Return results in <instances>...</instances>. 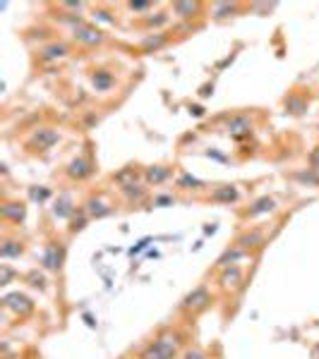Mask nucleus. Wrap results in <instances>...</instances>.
<instances>
[{
  "label": "nucleus",
  "instance_id": "obj_1",
  "mask_svg": "<svg viewBox=\"0 0 319 359\" xmlns=\"http://www.w3.org/2000/svg\"><path fill=\"white\" fill-rule=\"evenodd\" d=\"M176 338L170 340V338H159L156 343L149 347V350L144 352L142 359H173L176 354Z\"/></svg>",
  "mask_w": 319,
  "mask_h": 359
},
{
  "label": "nucleus",
  "instance_id": "obj_2",
  "mask_svg": "<svg viewBox=\"0 0 319 359\" xmlns=\"http://www.w3.org/2000/svg\"><path fill=\"white\" fill-rule=\"evenodd\" d=\"M207 302H209V292L204 287H197V290L185 299V307H187V309H202V307H207Z\"/></svg>",
  "mask_w": 319,
  "mask_h": 359
},
{
  "label": "nucleus",
  "instance_id": "obj_3",
  "mask_svg": "<svg viewBox=\"0 0 319 359\" xmlns=\"http://www.w3.org/2000/svg\"><path fill=\"white\" fill-rule=\"evenodd\" d=\"M89 173V168H87V163L84 160H75L70 165V175H77V177H82V175H87Z\"/></svg>",
  "mask_w": 319,
  "mask_h": 359
},
{
  "label": "nucleus",
  "instance_id": "obj_4",
  "mask_svg": "<svg viewBox=\"0 0 319 359\" xmlns=\"http://www.w3.org/2000/svg\"><path fill=\"white\" fill-rule=\"evenodd\" d=\"M238 280H240V271L238 268H233L231 273H226L224 275V287H235L238 285Z\"/></svg>",
  "mask_w": 319,
  "mask_h": 359
},
{
  "label": "nucleus",
  "instance_id": "obj_5",
  "mask_svg": "<svg viewBox=\"0 0 319 359\" xmlns=\"http://www.w3.org/2000/svg\"><path fill=\"white\" fill-rule=\"evenodd\" d=\"M272 208H274V201L272 199H262L259 204H257V208H252V211H250V215L264 213V211H272Z\"/></svg>",
  "mask_w": 319,
  "mask_h": 359
},
{
  "label": "nucleus",
  "instance_id": "obj_6",
  "mask_svg": "<svg viewBox=\"0 0 319 359\" xmlns=\"http://www.w3.org/2000/svg\"><path fill=\"white\" fill-rule=\"evenodd\" d=\"M216 199H224V201H231V199H235V197H238V191L233 189V187H226V189H218L214 194Z\"/></svg>",
  "mask_w": 319,
  "mask_h": 359
},
{
  "label": "nucleus",
  "instance_id": "obj_7",
  "mask_svg": "<svg viewBox=\"0 0 319 359\" xmlns=\"http://www.w3.org/2000/svg\"><path fill=\"white\" fill-rule=\"evenodd\" d=\"M63 56H65V46L48 48V50H46V58H63Z\"/></svg>",
  "mask_w": 319,
  "mask_h": 359
},
{
  "label": "nucleus",
  "instance_id": "obj_8",
  "mask_svg": "<svg viewBox=\"0 0 319 359\" xmlns=\"http://www.w3.org/2000/svg\"><path fill=\"white\" fill-rule=\"evenodd\" d=\"M168 175V170H159V173H154V170H149V180H154V182H159V180H163V177Z\"/></svg>",
  "mask_w": 319,
  "mask_h": 359
}]
</instances>
